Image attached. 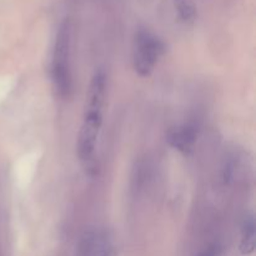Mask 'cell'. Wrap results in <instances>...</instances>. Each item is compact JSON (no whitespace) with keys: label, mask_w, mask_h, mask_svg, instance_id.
<instances>
[{"label":"cell","mask_w":256,"mask_h":256,"mask_svg":"<svg viewBox=\"0 0 256 256\" xmlns=\"http://www.w3.org/2000/svg\"><path fill=\"white\" fill-rule=\"evenodd\" d=\"M222 252H224L222 245L220 244V242H215L208 245V246L204 248L202 250H200L195 256H222Z\"/></svg>","instance_id":"8"},{"label":"cell","mask_w":256,"mask_h":256,"mask_svg":"<svg viewBox=\"0 0 256 256\" xmlns=\"http://www.w3.org/2000/svg\"><path fill=\"white\" fill-rule=\"evenodd\" d=\"M166 52L164 42L149 29H139L132 44V68L142 78L152 74L158 62Z\"/></svg>","instance_id":"3"},{"label":"cell","mask_w":256,"mask_h":256,"mask_svg":"<svg viewBox=\"0 0 256 256\" xmlns=\"http://www.w3.org/2000/svg\"><path fill=\"white\" fill-rule=\"evenodd\" d=\"M175 12L184 24H192L196 19V6L194 0H172Z\"/></svg>","instance_id":"6"},{"label":"cell","mask_w":256,"mask_h":256,"mask_svg":"<svg viewBox=\"0 0 256 256\" xmlns=\"http://www.w3.org/2000/svg\"><path fill=\"white\" fill-rule=\"evenodd\" d=\"M92 256H115L112 238L109 236L106 232H102L99 235H96Z\"/></svg>","instance_id":"7"},{"label":"cell","mask_w":256,"mask_h":256,"mask_svg":"<svg viewBox=\"0 0 256 256\" xmlns=\"http://www.w3.org/2000/svg\"><path fill=\"white\" fill-rule=\"evenodd\" d=\"M199 138V128L194 122H185L172 128L168 132V144L176 152L189 155L194 150Z\"/></svg>","instance_id":"4"},{"label":"cell","mask_w":256,"mask_h":256,"mask_svg":"<svg viewBox=\"0 0 256 256\" xmlns=\"http://www.w3.org/2000/svg\"><path fill=\"white\" fill-rule=\"evenodd\" d=\"M50 79L59 99L66 100L72 94V24L64 19L58 28L52 52Z\"/></svg>","instance_id":"2"},{"label":"cell","mask_w":256,"mask_h":256,"mask_svg":"<svg viewBox=\"0 0 256 256\" xmlns=\"http://www.w3.org/2000/svg\"><path fill=\"white\" fill-rule=\"evenodd\" d=\"M255 216L252 212L244 218L240 228L239 250L242 255H252L255 252Z\"/></svg>","instance_id":"5"},{"label":"cell","mask_w":256,"mask_h":256,"mask_svg":"<svg viewBox=\"0 0 256 256\" xmlns=\"http://www.w3.org/2000/svg\"><path fill=\"white\" fill-rule=\"evenodd\" d=\"M105 94L106 75L102 70H96L92 75L88 90L84 115L76 142L78 158L89 174L95 172V152L102 126Z\"/></svg>","instance_id":"1"}]
</instances>
